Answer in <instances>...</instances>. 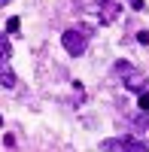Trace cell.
<instances>
[{"label": "cell", "mask_w": 149, "mask_h": 152, "mask_svg": "<svg viewBox=\"0 0 149 152\" xmlns=\"http://www.w3.org/2000/svg\"><path fill=\"white\" fill-rule=\"evenodd\" d=\"M104 152H149L146 140H137V137H113V140L101 143Z\"/></svg>", "instance_id": "6da1fadb"}, {"label": "cell", "mask_w": 149, "mask_h": 152, "mask_svg": "<svg viewBox=\"0 0 149 152\" xmlns=\"http://www.w3.org/2000/svg\"><path fill=\"white\" fill-rule=\"evenodd\" d=\"M61 46H64L73 58H79V55L85 52V46H88V34H85V31H76V28H70V31L61 34Z\"/></svg>", "instance_id": "7a4b0ae2"}, {"label": "cell", "mask_w": 149, "mask_h": 152, "mask_svg": "<svg viewBox=\"0 0 149 152\" xmlns=\"http://www.w3.org/2000/svg\"><path fill=\"white\" fill-rule=\"evenodd\" d=\"M116 73L125 79V88H134V91H143V82H146V76L134 67V64H128V61H119L116 64Z\"/></svg>", "instance_id": "3957f363"}, {"label": "cell", "mask_w": 149, "mask_h": 152, "mask_svg": "<svg viewBox=\"0 0 149 152\" xmlns=\"http://www.w3.org/2000/svg\"><path fill=\"white\" fill-rule=\"evenodd\" d=\"M122 6L116 3V0H97V18H101V24H113L119 18Z\"/></svg>", "instance_id": "277c9868"}, {"label": "cell", "mask_w": 149, "mask_h": 152, "mask_svg": "<svg viewBox=\"0 0 149 152\" xmlns=\"http://www.w3.org/2000/svg\"><path fill=\"white\" fill-rule=\"evenodd\" d=\"M0 85L3 88H15V73L9 67H0Z\"/></svg>", "instance_id": "5b68a950"}, {"label": "cell", "mask_w": 149, "mask_h": 152, "mask_svg": "<svg viewBox=\"0 0 149 152\" xmlns=\"http://www.w3.org/2000/svg\"><path fill=\"white\" fill-rule=\"evenodd\" d=\"M9 55H12V49H9V43H6V37L0 34V67H6V61H9Z\"/></svg>", "instance_id": "8992f818"}, {"label": "cell", "mask_w": 149, "mask_h": 152, "mask_svg": "<svg viewBox=\"0 0 149 152\" xmlns=\"http://www.w3.org/2000/svg\"><path fill=\"white\" fill-rule=\"evenodd\" d=\"M137 107H140L143 113H149V91H140V97H137Z\"/></svg>", "instance_id": "52a82bcc"}, {"label": "cell", "mask_w": 149, "mask_h": 152, "mask_svg": "<svg viewBox=\"0 0 149 152\" xmlns=\"http://www.w3.org/2000/svg\"><path fill=\"white\" fill-rule=\"evenodd\" d=\"M18 28H21V21H18V18H9V24H6V31H9V34H15Z\"/></svg>", "instance_id": "ba28073f"}, {"label": "cell", "mask_w": 149, "mask_h": 152, "mask_svg": "<svg viewBox=\"0 0 149 152\" xmlns=\"http://www.w3.org/2000/svg\"><path fill=\"white\" fill-rule=\"evenodd\" d=\"M137 43H143V46L149 43V34H146V31H140V34H137Z\"/></svg>", "instance_id": "9c48e42d"}, {"label": "cell", "mask_w": 149, "mask_h": 152, "mask_svg": "<svg viewBox=\"0 0 149 152\" xmlns=\"http://www.w3.org/2000/svg\"><path fill=\"white\" fill-rule=\"evenodd\" d=\"M131 6H134V9H146V3H143V0H131Z\"/></svg>", "instance_id": "30bf717a"}]
</instances>
